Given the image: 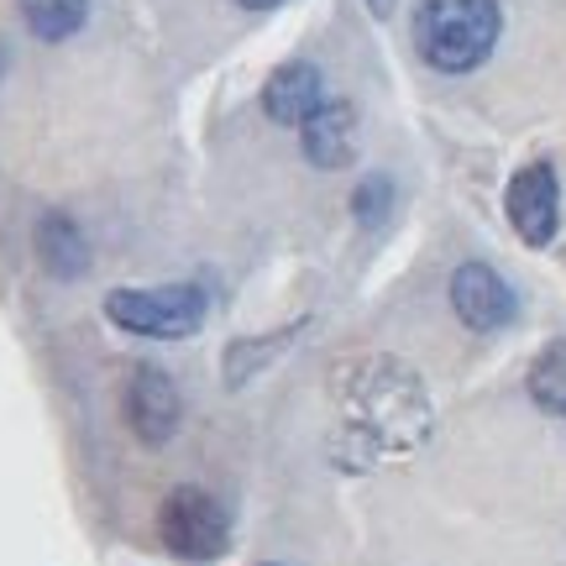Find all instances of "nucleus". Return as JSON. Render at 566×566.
Wrapping results in <instances>:
<instances>
[{"mask_svg":"<svg viewBox=\"0 0 566 566\" xmlns=\"http://www.w3.org/2000/svg\"><path fill=\"white\" fill-rule=\"evenodd\" d=\"M451 310L472 331H504L514 321V289L488 263H462L451 273Z\"/></svg>","mask_w":566,"mask_h":566,"instance_id":"obj_5","label":"nucleus"},{"mask_svg":"<svg viewBox=\"0 0 566 566\" xmlns=\"http://www.w3.org/2000/svg\"><path fill=\"white\" fill-rule=\"evenodd\" d=\"M126 420L147 446H163L184 420V399L174 378L158 373V367H137V378L126 388Z\"/></svg>","mask_w":566,"mask_h":566,"instance_id":"obj_6","label":"nucleus"},{"mask_svg":"<svg viewBox=\"0 0 566 566\" xmlns=\"http://www.w3.org/2000/svg\"><path fill=\"white\" fill-rule=\"evenodd\" d=\"M32 38L42 42H69L90 17V0H17Z\"/></svg>","mask_w":566,"mask_h":566,"instance_id":"obj_10","label":"nucleus"},{"mask_svg":"<svg viewBox=\"0 0 566 566\" xmlns=\"http://www.w3.org/2000/svg\"><path fill=\"white\" fill-rule=\"evenodd\" d=\"M504 11L499 0H420L415 11V48L441 74H472L499 48Z\"/></svg>","mask_w":566,"mask_h":566,"instance_id":"obj_1","label":"nucleus"},{"mask_svg":"<svg viewBox=\"0 0 566 566\" xmlns=\"http://www.w3.org/2000/svg\"><path fill=\"white\" fill-rule=\"evenodd\" d=\"M504 210H509V226L530 247H546L556 237V226H562V184H556V168L551 163H525L504 189Z\"/></svg>","mask_w":566,"mask_h":566,"instance_id":"obj_4","label":"nucleus"},{"mask_svg":"<svg viewBox=\"0 0 566 566\" xmlns=\"http://www.w3.org/2000/svg\"><path fill=\"white\" fill-rule=\"evenodd\" d=\"M388 200H394V184H388L384 174H373V179L357 184V195H352V210H357V221H363V226H384Z\"/></svg>","mask_w":566,"mask_h":566,"instance_id":"obj_12","label":"nucleus"},{"mask_svg":"<svg viewBox=\"0 0 566 566\" xmlns=\"http://www.w3.org/2000/svg\"><path fill=\"white\" fill-rule=\"evenodd\" d=\"M325 105V84H321V69L315 63H283V69H273L263 84V111L273 116L279 126H304L315 111Z\"/></svg>","mask_w":566,"mask_h":566,"instance_id":"obj_7","label":"nucleus"},{"mask_svg":"<svg viewBox=\"0 0 566 566\" xmlns=\"http://www.w3.org/2000/svg\"><path fill=\"white\" fill-rule=\"evenodd\" d=\"M38 252L42 263H48V273L53 279H84V268H90V242H84V231L63 210H48L38 221Z\"/></svg>","mask_w":566,"mask_h":566,"instance_id":"obj_9","label":"nucleus"},{"mask_svg":"<svg viewBox=\"0 0 566 566\" xmlns=\"http://www.w3.org/2000/svg\"><path fill=\"white\" fill-rule=\"evenodd\" d=\"M205 300L200 283H163V289H116L105 294V315L132 331V336H153V342H184L205 325Z\"/></svg>","mask_w":566,"mask_h":566,"instance_id":"obj_2","label":"nucleus"},{"mask_svg":"<svg viewBox=\"0 0 566 566\" xmlns=\"http://www.w3.org/2000/svg\"><path fill=\"white\" fill-rule=\"evenodd\" d=\"M525 388L546 415H566V342H551L546 352L530 363Z\"/></svg>","mask_w":566,"mask_h":566,"instance_id":"obj_11","label":"nucleus"},{"mask_svg":"<svg viewBox=\"0 0 566 566\" xmlns=\"http://www.w3.org/2000/svg\"><path fill=\"white\" fill-rule=\"evenodd\" d=\"M158 530H163V546L174 556H184V562H216L226 551V509L195 483L174 488L163 499Z\"/></svg>","mask_w":566,"mask_h":566,"instance_id":"obj_3","label":"nucleus"},{"mask_svg":"<svg viewBox=\"0 0 566 566\" xmlns=\"http://www.w3.org/2000/svg\"><path fill=\"white\" fill-rule=\"evenodd\" d=\"M300 132H304V153H310L315 168H342L357 153V111L346 101H325Z\"/></svg>","mask_w":566,"mask_h":566,"instance_id":"obj_8","label":"nucleus"},{"mask_svg":"<svg viewBox=\"0 0 566 566\" xmlns=\"http://www.w3.org/2000/svg\"><path fill=\"white\" fill-rule=\"evenodd\" d=\"M242 11H273V6H283V0H237Z\"/></svg>","mask_w":566,"mask_h":566,"instance_id":"obj_13","label":"nucleus"}]
</instances>
